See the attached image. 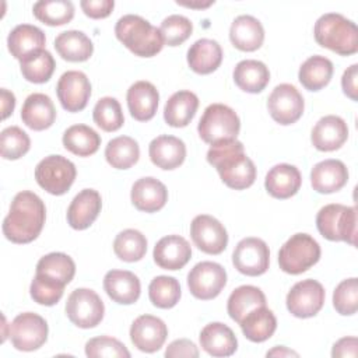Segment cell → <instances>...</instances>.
<instances>
[{"label": "cell", "instance_id": "6da1fadb", "mask_svg": "<svg viewBox=\"0 0 358 358\" xmlns=\"http://www.w3.org/2000/svg\"><path fill=\"white\" fill-rule=\"evenodd\" d=\"M46 220L42 199L29 190L17 193L3 221L4 236L14 243H29L38 238Z\"/></svg>", "mask_w": 358, "mask_h": 358}, {"label": "cell", "instance_id": "7a4b0ae2", "mask_svg": "<svg viewBox=\"0 0 358 358\" xmlns=\"http://www.w3.org/2000/svg\"><path fill=\"white\" fill-rule=\"evenodd\" d=\"M207 161L231 189L243 190L255 183L256 166L245 154L243 144L236 138L211 144L207 151Z\"/></svg>", "mask_w": 358, "mask_h": 358}, {"label": "cell", "instance_id": "3957f363", "mask_svg": "<svg viewBox=\"0 0 358 358\" xmlns=\"http://www.w3.org/2000/svg\"><path fill=\"white\" fill-rule=\"evenodd\" d=\"M115 35L130 52L141 57L155 56L164 46L159 28L136 14L120 17L115 25Z\"/></svg>", "mask_w": 358, "mask_h": 358}, {"label": "cell", "instance_id": "277c9868", "mask_svg": "<svg viewBox=\"0 0 358 358\" xmlns=\"http://www.w3.org/2000/svg\"><path fill=\"white\" fill-rule=\"evenodd\" d=\"M316 42L341 56L358 50V28L355 22L338 13H326L317 18L313 28Z\"/></svg>", "mask_w": 358, "mask_h": 358}, {"label": "cell", "instance_id": "5b68a950", "mask_svg": "<svg viewBox=\"0 0 358 358\" xmlns=\"http://www.w3.org/2000/svg\"><path fill=\"white\" fill-rule=\"evenodd\" d=\"M320 235L329 241H344L355 246L357 208L333 203L322 207L316 215Z\"/></svg>", "mask_w": 358, "mask_h": 358}, {"label": "cell", "instance_id": "8992f818", "mask_svg": "<svg viewBox=\"0 0 358 358\" xmlns=\"http://www.w3.org/2000/svg\"><path fill=\"white\" fill-rule=\"evenodd\" d=\"M239 116L232 108L224 103L208 105L197 124L199 136L207 144L235 140L239 134Z\"/></svg>", "mask_w": 358, "mask_h": 358}, {"label": "cell", "instance_id": "52a82bcc", "mask_svg": "<svg viewBox=\"0 0 358 358\" xmlns=\"http://www.w3.org/2000/svg\"><path fill=\"white\" fill-rule=\"evenodd\" d=\"M320 259L319 243L308 234L292 235L278 252V264L284 273L301 274Z\"/></svg>", "mask_w": 358, "mask_h": 358}, {"label": "cell", "instance_id": "ba28073f", "mask_svg": "<svg viewBox=\"0 0 358 358\" xmlns=\"http://www.w3.org/2000/svg\"><path fill=\"white\" fill-rule=\"evenodd\" d=\"M76 175L74 164L63 155H48L35 168L38 185L55 196L64 194L71 187Z\"/></svg>", "mask_w": 358, "mask_h": 358}, {"label": "cell", "instance_id": "9c48e42d", "mask_svg": "<svg viewBox=\"0 0 358 358\" xmlns=\"http://www.w3.org/2000/svg\"><path fill=\"white\" fill-rule=\"evenodd\" d=\"M103 313L105 306L102 299L90 288H77L67 298L66 315L77 327H95L103 319Z\"/></svg>", "mask_w": 358, "mask_h": 358}, {"label": "cell", "instance_id": "30bf717a", "mask_svg": "<svg viewBox=\"0 0 358 358\" xmlns=\"http://www.w3.org/2000/svg\"><path fill=\"white\" fill-rule=\"evenodd\" d=\"M10 340L18 351H35L48 338L46 320L34 312H24L14 317L8 326Z\"/></svg>", "mask_w": 358, "mask_h": 358}, {"label": "cell", "instance_id": "8fae6325", "mask_svg": "<svg viewBox=\"0 0 358 358\" xmlns=\"http://www.w3.org/2000/svg\"><path fill=\"white\" fill-rule=\"evenodd\" d=\"M232 263L235 268L245 275L256 277L264 274L270 264V250L267 243L255 236L243 238L234 249Z\"/></svg>", "mask_w": 358, "mask_h": 358}, {"label": "cell", "instance_id": "7c38bea8", "mask_svg": "<svg viewBox=\"0 0 358 358\" xmlns=\"http://www.w3.org/2000/svg\"><path fill=\"white\" fill-rule=\"evenodd\" d=\"M225 284L227 271L214 262H200L187 274V287L197 299L208 301L218 296Z\"/></svg>", "mask_w": 358, "mask_h": 358}, {"label": "cell", "instance_id": "4fadbf2b", "mask_svg": "<svg viewBox=\"0 0 358 358\" xmlns=\"http://www.w3.org/2000/svg\"><path fill=\"white\" fill-rule=\"evenodd\" d=\"M323 285L312 278L298 281L287 294V309L295 317L306 319L315 316L324 303Z\"/></svg>", "mask_w": 358, "mask_h": 358}, {"label": "cell", "instance_id": "5bb4252c", "mask_svg": "<svg viewBox=\"0 0 358 358\" xmlns=\"http://www.w3.org/2000/svg\"><path fill=\"white\" fill-rule=\"evenodd\" d=\"M303 108V96L292 84L287 83L277 85L267 99L270 116L282 126L295 123L302 116Z\"/></svg>", "mask_w": 358, "mask_h": 358}, {"label": "cell", "instance_id": "9a60e30c", "mask_svg": "<svg viewBox=\"0 0 358 358\" xmlns=\"http://www.w3.org/2000/svg\"><path fill=\"white\" fill-rule=\"evenodd\" d=\"M190 236L193 243L204 253L220 255L228 245L225 227L208 214L196 215L190 224Z\"/></svg>", "mask_w": 358, "mask_h": 358}, {"label": "cell", "instance_id": "2e32d148", "mask_svg": "<svg viewBox=\"0 0 358 358\" xmlns=\"http://www.w3.org/2000/svg\"><path fill=\"white\" fill-rule=\"evenodd\" d=\"M56 92L62 106L67 112H80L90 101L91 83L83 71L69 70L60 76Z\"/></svg>", "mask_w": 358, "mask_h": 358}, {"label": "cell", "instance_id": "e0dca14e", "mask_svg": "<svg viewBox=\"0 0 358 358\" xmlns=\"http://www.w3.org/2000/svg\"><path fill=\"white\" fill-rule=\"evenodd\" d=\"M168 337V327L157 316L141 315L130 327V340L133 345L143 352L158 351Z\"/></svg>", "mask_w": 358, "mask_h": 358}, {"label": "cell", "instance_id": "ac0fdd59", "mask_svg": "<svg viewBox=\"0 0 358 358\" xmlns=\"http://www.w3.org/2000/svg\"><path fill=\"white\" fill-rule=\"evenodd\" d=\"M102 207L101 194L94 189H83L74 196L67 208V222L73 229H87L98 217Z\"/></svg>", "mask_w": 358, "mask_h": 358}, {"label": "cell", "instance_id": "d6986e66", "mask_svg": "<svg viewBox=\"0 0 358 358\" xmlns=\"http://www.w3.org/2000/svg\"><path fill=\"white\" fill-rule=\"evenodd\" d=\"M348 138V126L340 116L327 115L317 120L312 129L310 140L319 151L338 150Z\"/></svg>", "mask_w": 358, "mask_h": 358}, {"label": "cell", "instance_id": "ffe728a7", "mask_svg": "<svg viewBox=\"0 0 358 358\" xmlns=\"http://www.w3.org/2000/svg\"><path fill=\"white\" fill-rule=\"evenodd\" d=\"M152 256L161 268L179 270L190 260L192 248L183 236L168 235L155 243Z\"/></svg>", "mask_w": 358, "mask_h": 358}, {"label": "cell", "instance_id": "44dd1931", "mask_svg": "<svg viewBox=\"0 0 358 358\" xmlns=\"http://www.w3.org/2000/svg\"><path fill=\"white\" fill-rule=\"evenodd\" d=\"M348 182V169L340 159H324L317 162L310 171L313 190L322 194L334 193Z\"/></svg>", "mask_w": 358, "mask_h": 358}, {"label": "cell", "instance_id": "7402d4cb", "mask_svg": "<svg viewBox=\"0 0 358 358\" xmlns=\"http://www.w3.org/2000/svg\"><path fill=\"white\" fill-rule=\"evenodd\" d=\"M130 197L137 210L144 213H155L166 204L168 190L161 180L147 176L134 182Z\"/></svg>", "mask_w": 358, "mask_h": 358}, {"label": "cell", "instance_id": "603a6c76", "mask_svg": "<svg viewBox=\"0 0 358 358\" xmlns=\"http://www.w3.org/2000/svg\"><path fill=\"white\" fill-rule=\"evenodd\" d=\"M103 288L108 296L120 305L134 303L141 292L138 277L127 270H110L103 277Z\"/></svg>", "mask_w": 358, "mask_h": 358}, {"label": "cell", "instance_id": "cb8c5ba5", "mask_svg": "<svg viewBox=\"0 0 358 358\" xmlns=\"http://www.w3.org/2000/svg\"><path fill=\"white\" fill-rule=\"evenodd\" d=\"M148 154L154 165L161 169L171 171L183 164L186 158V145L175 136L162 134L150 143Z\"/></svg>", "mask_w": 358, "mask_h": 358}, {"label": "cell", "instance_id": "d4e9b609", "mask_svg": "<svg viewBox=\"0 0 358 358\" xmlns=\"http://www.w3.org/2000/svg\"><path fill=\"white\" fill-rule=\"evenodd\" d=\"M126 99L130 115L138 122H147L157 112L159 94L150 81H137L127 90Z\"/></svg>", "mask_w": 358, "mask_h": 358}, {"label": "cell", "instance_id": "484cf974", "mask_svg": "<svg viewBox=\"0 0 358 358\" xmlns=\"http://www.w3.org/2000/svg\"><path fill=\"white\" fill-rule=\"evenodd\" d=\"M21 119L32 130L49 129L56 119V109L50 96L41 92L28 95L21 108Z\"/></svg>", "mask_w": 358, "mask_h": 358}, {"label": "cell", "instance_id": "4316f807", "mask_svg": "<svg viewBox=\"0 0 358 358\" xmlns=\"http://www.w3.org/2000/svg\"><path fill=\"white\" fill-rule=\"evenodd\" d=\"M45 34L41 28L31 24H20L7 38V46L10 53L20 62L25 57L45 49Z\"/></svg>", "mask_w": 358, "mask_h": 358}, {"label": "cell", "instance_id": "83f0119b", "mask_svg": "<svg viewBox=\"0 0 358 358\" xmlns=\"http://www.w3.org/2000/svg\"><path fill=\"white\" fill-rule=\"evenodd\" d=\"M199 338L201 348L213 357H229L238 348V340L231 327L220 322L206 324Z\"/></svg>", "mask_w": 358, "mask_h": 358}, {"label": "cell", "instance_id": "f1b7e54d", "mask_svg": "<svg viewBox=\"0 0 358 358\" xmlns=\"http://www.w3.org/2000/svg\"><path fill=\"white\" fill-rule=\"evenodd\" d=\"M229 39L232 45L243 52L257 50L264 41V29L262 22L253 15L236 17L229 28Z\"/></svg>", "mask_w": 358, "mask_h": 358}, {"label": "cell", "instance_id": "f546056e", "mask_svg": "<svg viewBox=\"0 0 358 358\" xmlns=\"http://www.w3.org/2000/svg\"><path fill=\"white\" fill-rule=\"evenodd\" d=\"M301 183L299 169L289 164L274 165L264 179L267 193L275 199H289L299 190Z\"/></svg>", "mask_w": 358, "mask_h": 358}, {"label": "cell", "instance_id": "4dcf8cb0", "mask_svg": "<svg viewBox=\"0 0 358 358\" xmlns=\"http://www.w3.org/2000/svg\"><path fill=\"white\" fill-rule=\"evenodd\" d=\"M222 62L221 45L208 38L197 39L187 50L189 67L197 74H210L215 71Z\"/></svg>", "mask_w": 358, "mask_h": 358}, {"label": "cell", "instance_id": "1f68e13d", "mask_svg": "<svg viewBox=\"0 0 358 358\" xmlns=\"http://www.w3.org/2000/svg\"><path fill=\"white\" fill-rule=\"evenodd\" d=\"M199 98L194 92L182 90L169 96L164 108V119L172 127L187 126L196 115Z\"/></svg>", "mask_w": 358, "mask_h": 358}, {"label": "cell", "instance_id": "d6a6232c", "mask_svg": "<svg viewBox=\"0 0 358 358\" xmlns=\"http://www.w3.org/2000/svg\"><path fill=\"white\" fill-rule=\"evenodd\" d=\"M234 81L245 92H262L270 81V71L267 66L255 59L239 62L234 69Z\"/></svg>", "mask_w": 358, "mask_h": 358}, {"label": "cell", "instance_id": "836d02e7", "mask_svg": "<svg viewBox=\"0 0 358 358\" xmlns=\"http://www.w3.org/2000/svg\"><path fill=\"white\" fill-rule=\"evenodd\" d=\"M239 326L248 340L253 343H263L274 334L277 329V319L274 313L264 305L250 310L242 319Z\"/></svg>", "mask_w": 358, "mask_h": 358}, {"label": "cell", "instance_id": "e575fe53", "mask_svg": "<svg viewBox=\"0 0 358 358\" xmlns=\"http://www.w3.org/2000/svg\"><path fill=\"white\" fill-rule=\"evenodd\" d=\"M55 49L67 62H85L91 57L94 45L83 31L70 29L56 36Z\"/></svg>", "mask_w": 358, "mask_h": 358}, {"label": "cell", "instance_id": "d590c367", "mask_svg": "<svg viewBox=\"0 0 358 358\" xmlns=\"http://www.w3.org/2000/svg\"><path fill=\"white\" fill-rule=\"evenodd\" d=\"M264 305L266 296L260 288L255 285H241L231 292L227 303V310L232 320L241 323L250 310Z\"/></svg>", "mask_w": 358, "mask_h": 358}, {"label": "cell", "instance_id": "8d00e7d4", "mask_svg": "<svg viewBox=\"0 0 358 358\" xmlns=\"http://www.w3.org/2000/svg\"><path fill=\"white\" fill-rule=\"evenodd\" d=\"M333 76V63L320 55L306 59L298 73L299 83L309 91H319L326 87Z\"/></svg>", "mask_w": 358, "mask_h": 358}, {"label": "cell", "instance_id": "74e56055", "mask_svg": "<svg viewBox=\"0 0 358 358\" xmlns=\"http://www.w3.org/2000/svg\"><path fill=\"white\" fill-rule=\"evenodd\" d=\"M63 145L78 157H90L98 151L101 137L87 124H73L63 133Z\"/></svg>", "mask_w": 358, "mask_h": 358}, {"label": "cell", "instance_id": "f35d334b", "mask_svg": "<svg viewBox=\"0 0 358 358\" xmlns=\"http://www.w3.org/2000/svg\"><path fill=\"white\" fill-rule=\"evenodd\" d=\"M105 158L112 168L129 169L140 158V147L137 141L129 136L112 138L105 148Z\"/></svg>", "mask_w": 358, "mask_h": 358}, {"label": "cell", "instance_id": "ab89813d", "mask_svg": "<svg viewBox=\"0 0 358 358\" xmlns=\"http://www.w3.org/2000/svg\"><path fill=\"white\" fill-rule=\"evenodd\" d=\"M34 15L41 22L59 27L70 22L74 17V6L69 0H42L32 7Z\"/></svg>", "mask_w": 358, "mask_h": 358}, {"label": "cell", "instance_id": "60d3db41", "mask_svg": "<svg viewBox=\"0 0 358 358\" xmlns=\"http://www.w3.org/2000/svg\"><path fill=\"white\" fill-rule=\"evenodd\" d=\"M113 252L123 262H138L147 252V239L137 229H124L113 241Z\"/></svg>", "mask_w": 358, "mask_h": 358}, {"label": "cell", "instance_id": "b9f144b4", "mask_svg": "<svg viewBox=\"0 0 358 358\" xmlns=\"http://www.w3.org/2000/svg\"><path fill=\"white\" fill-rule=\"evenodd\" d=\"M36 273L45 274L63 284H69L76 274V264L73 259L62 252H52L39 259Z\"/></svg>", "mask_w": 358, "mask_h": 358}, {"label": "cell", "instance_id": "7bdbcfd3", "mask_svg": "<svg viewBox=\"0 0 358 358\" xmlns=\"http://www.w3.org/2000/svg\"><path fill=\"white\" fill-rule=\"evenodd\" d=\"M55 67H56L55 59L52 53L48 52L46 49L39 50L20 62L22 77L27 81L35 83V84H42L49 81V78L55 71Z\"/></svg>", "mask_w": 358, "mask_h": 358}, {"label": "cell", "instance_id": "ee69618b", "mask_svg": "<svg viewBox=\"0 0 358 358\" xmlns=\"http://www.w3.org/2000/svg\"><path fill=\"white\" fill-rule=\"evenodd\" d=\"M148 296L157 308H173L180 298V284L175 277L158 275L148 285Z\"/></svg>", "mask_w": 358, "mask_h": 358}, {"label": "cell", "instance_id": "f6af8a7d", "mask_svg": "<svg viewBox=\"0 0 358 358\" xmlns=\"http://www.w3.org/2000/svg\"><path fill=\"white\" fill-rule=\"evenodd\" d=\"M94 122L105 131H116L124 123L122 106L116 98L103 96L98 99L92 110Z\"/></svg>", "mask_w": 358, "mask_h": 358}, {"label": "cell", "instance_id": "bcb514c9", "mask_svg": "<svg viewBox=\"0 0 358 358\" xmlns=\"http://www.w3.org/2000/svg\"><path fill=\"white\" fill-rule=\"evenodd\" d=\"M64 287L66 284L57 280H53L45 274L36 273L31 282L29 292H31V298L36 303L45 305V306H53L63 296Z\"/></svg>", "mask_w": 358, "mask_h": 358}, {"label": "cell", "instance_id": "7dc6e473", "mask_svg": "<svg viewBox=\"0 0 358 358\" xmlns=\"http://www.w3.org/2000/svg\"><path fill=\"white\" fill-rule=\"evenodd\" d=\"M29 136L18 126H8L0 134V152L4 159H18L29 151Z\"/></svg>", "mask_w": 358, "mask_h": 358}, {"label": "cell", "instance_id": "c3c4849f", "mask_svg": "<svg viewBox=\"0 0 358 358\" xmlns=\"http://www.w3.org/2000/svg\"><path fill=\"white\" fill-rule=\"evenodd\" d=\"M159 31L165 45L179 46L192 35L193 25L187 17L180 14H172L161 22Z\"/></svg>", "mask_w": 358, "mask_h": 358}, {"label": "cell", "instance_id": "681fc988", "mask_svg": "<svg viewBox=\"0 0 358 358\" xmlns=\"http://www.w3.org/2000/svg\"><path fill=\"white\" fill-rule=\"evenodd\" d=\"M333 306L343 316H351L358 309V281L355 277L343 280L333 292Z\"/></svg>", "mask_w": 358, "mask_h": 358}, {"label": "cell", "instance_id": "f907efd6", "mask_svg": "<svg viewBox=\"0 0 358 358\" xmlns=\"http://www.w3.org/2000/svg\"><path fill=\"white\" fill-rule=\"evenodd\" d=\"M85 355L90 358H99V357L129 358L130 352L126 348V345L120 343L117 338H113L109 336H99L87 341Z\"/></svg>", "mask_w": 358, "mask_h": 358}, {"label": "cell", "instance_id": "816d5d0a", "mask_svg": "<svg viewBox=\"0 0 358 358\" xmlns=\"http://www.w3.org/2000/svg\"><path fill=\"white\" fill-rule=\"evenodd\" d=\"M83 11L85 15H88L90 18H105L108 17L113 7H115V1L113 0H83L80 3Z\"/></svg>", "mask_w": 358, "mask_h": 358}, {"label": "cell", "instance_id": "f5cc1de1", "mask_svg": "<svg viewBox=\"0 0 358 358\" xmlns=\"http://www.w3.org/2000/svg\"><path fill=\"white\" fill-rule=\"evenodd\" d=\"M165 357L173 358V357H199V350L196 344L187 338H179L172 341L166 350H165Z\"/></svg>", "mask_w": 358, "mask_h": 358}, {"label": "cell", "instance_id": "db71d44e", "mask_svg": "<svg viewBox=\"0 0 358 358\" xmlns=\"http://www.w3.org/2000/svg\"><path fill=\"white\" fill-rule=\"evenodd\" d=\"M357 81H358V64H351L344 73H343V77H341V87H343V91L344 94L351 98L352 101H357L358 99V85H357Z\"/></svg>", "mask_w": 358, "mask_h": 358}, {"label": "cell", "instance_id": "11a10c76", "mask_svg": "<svg viewBox=\"0 0 358 358\" xmlns=\"http://www.w3.org/2000/svg\"><path fill=\"white\" fill-rule=\"evenodd\" d=\"M358 340L357 337H343L337 343H334L331 350V357L340 358H355L357 357Z\"/></svg>", "mask_w": 358, "mask_h": 358}, {"label": "cell", "instance_id": "9f6ffc18", "mask_svg": "<svg viewBox=\"0 0 358 358\" xmlns=\"http://www.w3.org/2000/svg\"><path fill=\"white\" fill-rule=\"evenodd\" d=\"M0 94H1V110H3V115L1 117L3 119H7L13 110H14V106H15V96L13 92H10L6 88H1L0 90Z\"/></svg>", "mask_w": 358, "mask_h": 358}, {"label": "cell", "instance_id": "6f0895ef", "mask_svg": "<svg viewBox=\"0 0 358 358\" xmlns=\"http://www.w3.org/2000/svg\"><path fill=\"white\" fill-rule=\"evenodd\" d=\"M267 357H298V352L288 350L284 345H278V347H274L273 350L267 351Z\"/></svg>", "mask_w": 358, "mask_h": 358}, {"label": "cell", "instance_id": "680465c9", "mask_svg": "<svg viewBox=\"0 0 358 358\" xmlns=\"http://www.w3.org/2000/svg\"><path fill=\"white\" fill-rule=\"evenodd\" d=\"M178 4L180 6H185V7H190V8H207L210 7L214 1H207V3H185V1H176Z\"/></svg>", "mask_w": 358, "mask_h": 358}]
</instances>
